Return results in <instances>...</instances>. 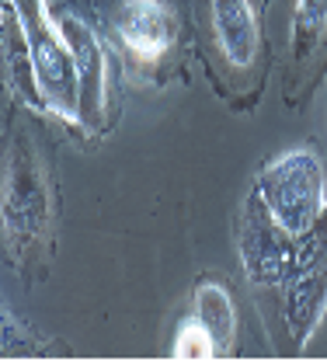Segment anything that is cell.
Instances as JSON below:
<instances>
[{
  "label": "cell",
  "instance_id": "6da1fadb",
  "mask_svg": "<svg viewBox=\"0 0 327 362\" xmlns=\"http://www.w3.org/2000/svg\"><path fill=\"white\" fill-rule=\"evenodd\" d=\"M261 195L272 213V220L285 233H303L307 226L317 220L321 202H324V171L314 153L292 150L282 153L275 164H268L261 178Z\"/></svg>",
  "mask_w": 327,
  "mask_h": 362
},
{
  "label": "cell",
  "instance_id": "7a4b0ae2",
  "mask_svg": "<svg viewBox=\"0 0 327 362\" xmlns=\"http://www.w3.org/2000/svg\"><path fill=\"white\" fill-rule=\"evenodd\" d=\"M18 11L25 14L21 25H25L28 56H32V70L39 77V88H42L49 105H56V108H63L70 115L73 90L81 84L70 45L63 39V32L52 28L42 18V0H18Z\"/></svg>",
  "mask_w": 327,
  "mask_h": 362
},
{
  "label": "cell",
  "instance_id": "3957f363",
  "mask_svg": "<svg viewBox=\"0 0 327 362\" xmlns=\"http://www.w3.org/2000/svg\"><path fill=\"white\" fill-rule=\"evenodd\" d=\"M112 28L140 63H157L178 39L174 11L164 0H119L112 7Z\"/></svg>",
  "mask_w": 327,
  "mask_h": 362
},
{
  "label": "cell",
  "instance_id": "277c9868",
  "mask_svg": "<svg viewBox=\"0 0 327 362\" xmlns=\"http://www.w3.org/2000/svg\"><path fill=\"white\" fill-rule=\"evenodd\" d=\"M209 18H213V35L227 63L237 70H247L258 59V18L251 11V0H209Z\"/></svg>",
  "mask_w": 327,
  "mask_h": 362
},
{
  "label": "cell",
  "instance_id": "5b68a950",
  "mask_svg": "<svg viewBox=\"0 0 327 362\" xmlns=\"http://www.w3.org/2000/svg\"><path fill=\"white\" fill-rule=\"evenodd\" d=\"M56 28L63 32V39L73 52V63H77V77H81V90H84V119L94 126V112L101 108V90H105V52L94 39V32L73 14H59L56 18Z\"/></svg>",
  "mask_w": 327,
  "mask_h": 362
},
{
  "label": "cell",
  "instance_id": "8992f818",
  "mask_svg": "<svg viewBox=\"0 0 327 362\" xmlns=\"http://www.w3.org/2000/svg\"><path fill=\"white\" fill-rule=\"evenodd\" d=\"M198 320L209 327V334H213L220 352H227L234 345V331H237L234 303H230V296L220 286H202L198 289Z\"/></svg>",
  "mask_w": 327,
  "mask_h": 362
},
{
  "label": "cell",
  "instance_id": "52a82bcc",
  "mask_svg": "<svg viewBox=\"0 0 327 362\" xmlns=\"http://www.w3.org/2000/svg\"><path fill=\"white\" fill-rule=\"evenodd\" d=\"M216 352L220 349H216V341H213V334L202 320H185L182 324V331L174 338V356L178 359H209Z\"/></svg>",
  "mask_w": 327,
  "mask_h": 362
},
{
  "label": "cell",
  "instance_id": "ba28073f",
  "mask_svg": "<svg viewBox=\"0 0 327 362\" xmlns=\"http://www.w3.org/2000/svg\"><path fill=\"white\" fill-rule=\"evenodd\" d=\"M324 28H327V0H299V18H296V32H292L299 49H310L324 35Z\"/></svg>",
  "mask_w": 327,
  "mask_h": 362
}]
</instances>
